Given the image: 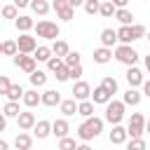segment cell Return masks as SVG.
<instances>
[{
	"label": "cell",
	"instance_id": "30",
	"mask_svg": "<svg viewBox=\"0 0 150 150\" xmlns=\"http://www.w3.org/2000/svg\"><path fill=\"white\" fill-rule=\"evenodd\" d=\"M30 56H33L35 61H45V63H47V61H49V56H52V49L42 45V47H35V52H33Z\"/></svg>",
	"mask_w": 150,
	"mask_h": 150
},
{
	"label": "cell",
	"instance_id": "14",
	"mask_svg": "<svg viewBox=\"0 0 150 150\" xmlns=\"http://www.w3.org/2000/svg\"><path fill=\"white\" fill-rule=\"evenodd\" d=\"M108 138H110V143L112 145H122L129 136H127V131H124V127H120V124H112V131L108 134Z\"/></svg>",
	"mask_w": 150,
	"mask_h": 150
},
{
	"label": "cell",
	"instance_id": "28",
	"mask_svg": "<svg viewBox=\"0 0 150 150\" xmlns=\"http://www.w3.org/2000/svg\"><path fill=\"white\" fill-rule=\"evenodd\" d=\"M38 16H45L47 12H49V2L47 0H30V5H28Z\"/></svg>",
	"mask_w": 150,
	"mask_h": 150
},
{
	"label": "cell",
	"instance_id": "46",
	"mask_svg": "<svg viewBox=\"0 0 150 150\" xmlns=\"http://www.w3.org/2000/svg\"><path fill=\"white\" fill-rule=\"evenodd\" d=\"M110 2H112V7H115V9H124V7L129 5V0H110Z\"/></svg>",
	"mask_w": 150,
	"mask_h": 150
},
{
	"label": "cell",
	"instance_id": "5",
	"mask_svg": "<svg viewBox=\"0 0 150 150\" xmlns=\"http://www.w3.org/2000/svg\"><path fill=\"white\" fill-rule=\"evenodd\" d=\"M127 136H131V138H143V131H145V117L141 115V112H134L131 117H129V124H127Z\"/></svg>",
	"mask_w": 150,
	"mask_h": 150
},
{
	"label": "cell",
	"instance_id": "10",
	"mask_svg": "<svg viewBox=\"0 0 150 150\" xmlns=\"http://www.w3.org/2000/svg\"><path fill=\"white\" fill-rule=\"evenodd\" d=\"M38 120H35V115L30 112V110H21L19 115H16V127L21 129V131H28V129H33V124H35Z\"/></svg>",
	"mask_w": 150,
	"mask_h": 150
},
{
	"label": "cell",
	"instance_id": "48",
	"mask_svg": "<svg viewBox=\"0 0 150 150\" xmlns=\"http://www.w3.org/2000/svg\"><path fill=\"white\" fill-rule=\"evenodd\" d=\"M141 87H143V94H141V96H150V82H148V80H143V84H141Z\"/></svg>",
	"mask_w": 150,
	"mask_h": 150
},
{
	"label": "cell",
	"instance_id": "49",
	"mask_svg": "<svg viewBox=\"0 0 150 150\" xmlns=\"http://www.w3.org/2000/svg\"><path fill=\"white\" fill-rule=\"evenodd\" d=\"M66 2H68V5H70V7H73V9H75V7H80V5H82V2H84V0H66Z\"/></svg>",
	"mask_w": 150,
	"mask_h": 150
},
{
	"label": "cell",
	"instance_id": "55",
	"mask_svg": "<svg viewBox=\"0 0 150 150\" xmlns=\"http://www.w3.org/2000/svg\"><path fill=\"white\" fill-rule=\"evenodd\" d=\"M0 54H2V49H0Z\"/></svg>",
	"mask_w": 150,
	"mask_h": 150
},
{
	"label": "cell",
	"instance_id": "26",
	"mask_svg": "<svg viewBox=\"0 0 150 150\" xmlns=\"http://www.w3.org/2000/svg\"><path fill=\"white\" fill-rule=\"evenodd\" d=\"M21 101H23L28 108H35V105L40 103V94H38V89H28V91H23Z\"/></svg>",
	"mask_w": 150,
	"mask_h": 150
},
{
	"label": "cell",
	"instance_id": "25",
	"mask_svg": "<svg viewBox=\"0 0 150 150\" xmlns=\"http://www.w3.org/2000/svg\"><path fill=\"white\" fill-rule=\"evenodd\" d=\"M28 77H30V84H33V89H38V87H45V82H47V73H45V70H38V68H35V70H33Z\"/></svg>",
	"mask_w": 150,
	"mask_h": 150
},
{
	"label": "cell",
	"instance_id": "41",
	"mask_svg": "<svg viewBox=\"0 0 150 150\" xmlns=\"http://www.w3.org/2000/svg\"><path fill=\"white\" fill-rule=\"evenodd\" d=\"M80 77H82V63H80V66L68 68V80H75V82H77Z\"/></svg>",
	"mask_w": 150,
	"mask_h": 150
},
{
	"label": "cell",
	"instance_id": "53",
	"mask_svg": "<svg viewBox=\"0 0 150 150\" xmlns=\"http://www.w3.org/2000/svg\"><path fill=\"white\" fill-rule=\"evenodd\" d=\"M54 2H66V0H54Z\"/></svg>",
	"mask_w": 150,
	"mask_h": 150
},
{
	"label": "cell",
	"instance_id": "11",
	"mask_svg": "<svg viewBox=\"0 0 150 150\" xmlns=\"http://www.w3.org/2000/svg\"><path fill=\"white\" fill-rule=\"evenodd\" d=\"M63 98H61V94L56 91V89H45L42 94H40V103L42 105H49V108H54V105H59Z\"/></svg>",
	"mask_w": 150,
	"mask_h": 150
},
{
	"label": "cell",
	"instance_id": "22",
	"mask_svg": "<svg viewBox=\"0 0 150 150\" xmlns=\"http://www.w3.org/2000/svg\"><path fill=\"white\" fill-rule=\"evenodd\" d=\"M141 98H143V96H141V91L129 87V89L124 91V96H122V103H124V105H138V103H141Z\"/></svg>",
	"mask_w": 150,
	"mask_h": 150
},
{
	"label": "cell",
	"instance_id": "44",
	"mask_svg": "<svg viewBox=\"0 0 150 150\" xmlns=\"http://www.w3.org/2000/svg\"><path fill=\"white\" fill-rule=\"evenodd\" d=\"M9 84H12V82H9V77H7V75H0V96H5V94H7Z\"/></svg>",
	"mask_w": 150,
	"mask_h": 150
},
{
	"label": "cell",
	"instance_id": "33",
	"mask_svg": "<svg viewBox=\"0 0 150 150\" xmlns=\"http://www.w3.org/2000/svg\"><path fill=\"white\" fill-rule=\"evenodd\" d=\"M19 112H21V108H19V103H14V101H7L5 108H2V115H5V117H16Z\"/></svg>",
	"mask_w": 150,
	"mask_h": 150
},
{
	"label": "cell",
	"instance_id": "18",
	"mask_svg": "<svg viewBox=\"0 0 150 150\" xmlns=\"http://www.w3.org/2000/svg\"><path fill=\"white\" fill-rule=\"evenodd\" d=\"M68 131H70V127H68L66 120H54V122H52V134H54L56 138H66Z\"/></svg>",
	"mask_w": 150,
	"mask_h": 150
},
{
	"label": "cell",
	"instance_id": "51",
	"mask_svg": "<svg viewBox=\"0 0 150 150\" xmlns=\"http://www.w3.org/2000/svg\"><path fill=\"white\" fill-rule=\"evenodd\" d=\"M75 150H91V145H89V143H80Z\"/></svg>",
	"mask_w": 150,
	"mask_h": 150
},
{
	"label": "cell",
	"instance_id": "24",
	"mask_svg": "<svg viewBox=\"0 0 150 150\" xmlns=\"http://www.w3.org/2000/svg\"><path fill=\"white\" fill-rule=\"evenodd\" d=\"M112 16H115L122 26H131V23H134V14H131L127 7H124V9H115V14H112Z\"/></svg>",
	"mask_w": 150,
	"mask_h": 150
},
{
	"label": "cell",
	"instance_id": "43",
	"mask_svg": "<svg viewBox=\"0 0 150 150\" xmlns=\"http://www.w3.org/2000/svg\"><path fill=\"white\" fill-rule=\"evenodd\" d=\"M131 30H134V35H136V40H141V38H145V26H141V23H131Z\"/></svg>",
	"mask_w": 150,
	"mask_h": 150
},
{
	"label": "cell",
	"instance_id": "19",
	"mask_svg": "<svg viewBox=\"0 0 150 150\" xmlns=\"http://www.w3.org/2000/svg\"><path fill=\"white\" fill-rule=\"evenodd\" d=\"M115 42H117L115 28H103V30H101V45H103V47H108V49H112V47H115Z\"/></svg>",
	"mask_w": 150,
	"mask_h": 150
},
{
	"label": "cell",
	"instance_id": "7",
	"mask_svg": "<svg viewBox=\"0 0 150 150\" xmlns=\"http://www.w3.org/2000/svg\"><path fill=\"white\" fill-rule=\"evenodd\" d=\"M14 66H16V68H21L23 73H28V75H30V73L35 70L38 61H35L30 54H19V52H16V54H14Z\"/></svg>",
	"mask_w": 150,
	"mask_h": 150
},
{
	"label": "cell",
	"instance_id": "31",
	"mask_svg": "<svg viewBox=\"0 0 150 150\" xmlns=\"http://www.w3.org/2000/svg\"><path fill=\"white\" fill-rule=\"evenodd\" d=\"M77 115L91 117V115H94V103H91V101H80V103H77Z\"/></svg>",
	"mask_w": 150,
	"mask_h": 150
},
{
	"label": "cell",
	"instance_id": "37",
	"mask_svg": "<svg viewBox=\"0 0 150 150\" xmlns=\"http://www.w3.org/2000/svg\"><path fill=\"white\" fill-rule=\"evenodd\" d=\"M75 148H77L75 138H70V136H66V138H59V150H75Z\"/></svg>",
	"mask_w": 150,
	"mask_h": 150
},
{
	"label": "cell",
	"instance_id": "47",
	"mask_svg": "<svg viewBox=\"0 0 150 150\" xmlns=\"http://www.w3.org/2000/svg\"><path fill=\"white\" fill-rule=\"evenodd\" d=\"M12 5H14L16 9H21V7H28V5H30V0H14Z\"/></svg>",
	"mask_w": 150,
	"mask_h": 150
},
{
	"label": "cell",
	"instance_id": "32",
	"mask_svg": "<svg viewBox=\"0 0 150 150\" xmlns=\"http://www.w3.org/2000/svg\"><path fill=\"white\" fill-rule=\"evenodd\" d=\"M61 61H63V66H66V68L80 66V52H68V54H66V56H63Z\"/></svg>",
	"mask_w": 150,
	"mask_h": 150
},
{
	"label": "cell",
	"instance_id": "4",
	"mask_svg": "<svg viewBox=\"0 0 150 150\" xmlns=\"http://www.w3.org/2000/svg\"><path fill=\"white\" fill-rule=\"evenodd\" d=\"M35 33H38V38H45V40H56L59 35H61V28H59V23H54V21H38L35 26Z\"/></svg>",
	"mask_w": 150,
	"mask_h": 150
},
{
	"label": "cell",
	"instance_id": "38",
	"mask_svg": "<svg viewBox=\"0 0 150 150\" xmlns=\"http://www.w3.org/2000/svg\"><path fill=\"white\" fill-rule=\"evenodd\" d=\"M98 14H101V16H105V19H110V16L115 14V7H112V2H101V7H98Z\"/></svg>",
	"mask_w": 150,
	"mask_h": 150
},
{
	"label": "cell",
	"instance_id": "35",
	"mask_svg": "<svg viewBox=\"0 0 150 150\" xmlns=\"http://www.w3.org/2000/svg\"><path fill=\"white\" fill-rule=\"evenodd\" d=\"M0 49H2L5 56H14L16 54V42L14 40H5V42H0Z\"/></svg>",
	"mask_w": 150,
	"mask_h": 150
},
{
	"label": "cell",
	"instance_id": "36",
	"mask_svg": "<svg viewBox=\"0 0 150 150\" xmlns=\"http://www.w3.org/2000/svg\"><path fill=\"white\" fill-rule=\"evenodd\" d=\"M82 7H84V12H87V14H98L101 0H84V2H82Z\"/></svg>",
	"mask_w": 150,
	"mask_h": 150
},
{
	"label": "cell",
	"instance_id": "39",
	"mask_svg": "<svg viewBox=\"0 0 150 150\" xmlns=\"http://www.w3.org/2000/svg\"><path fill=\"white\" fill-rule=\"evenodd\" d=\"M0 16H5V19H16V7H14V5L0 7Z\"/></svg>",
	"mask_w": 150,
	"mask_h": 150
},
{
	"label": "cell",
	"instance_id": "50",
	"mask_svg": "<svg viewBox=\"0 0 150 150\" xmlns=\"http://www.w3.org/2000/svg\"><path fill=\"white\" fill-rule=\"evenodd\" d=\"M5 127H7V117L0 112V131H5Z\"/></svg>",
	"mask_w": 150,
	"mask_h": 150
},
{
	"label": "cell",
	"instance_id": "40",
	"mask_svg": "<svg viewBox=\"0 0 150 150\" xmlns=\"http://www.w3.org/2000/svg\"><path fill=\"white\" fill-rule=\"evenodd\" d=\"M148 145H145V141L143 138H131L129 143H127V150H145Z\"/></svg>",
	"mask_w": 150,
	"mask_h": 150
},
{
	"label": "cell",
	"instance_id": "42",
	"mask_svg": "<svg viewBox=\"0 0 150 150\" xmlns=\"http://www.w3.org/2000/svg\"><path fill=\"white\" fill-rule=\"evenodd\" d=\"M61 66H63V61H61V59H56V56H49V61H47V68H49L52 73H56Z\"/></svg>",
	"mask_w": 150,
	"mask_h": 150
},
{
	"label": "cell",
	"instance_id": "27",
	"mask_svg": "<svg viewBox=\"0 0 150 150\" xmlns=\"http://www.w3.org/2000/svg\"><path fill=\"white\" fill-rule=\"evenodd\" d=\"M7 101H14V103H19L21 101V96H23V87L21 84H9V89H7Z\"/></svg>",
	"mask_w": 150,
	"mask_h": 150
},
{
	"label": "cell",
	"instance_id": "29",
	"mask_svg": "<svg viewBox=\"0 0 150 150\" xmlns=\"http://www.w3.org/2000/svg\"><path fill=\"white\" fill-rule=\"evenodd\" d=\"M59 108H61V112H63L66 117H70V115H75V112H77V103H75L73 98L61 101V103H59Z\"/></svg>",
	"mask_w": 150,
	"mask_h": 150
},
{
	"label": "cell",
	"instance_id": "52",
	"mask_svg": "<svg viewBox=\"0 0 150 150\" xmlns=\"http://www.w3.org/2000/svg\"><path fill=\"white\" fill-rule=\"evenodd\" d=\"M0 150H9V143L5 138H0Z\"/></svg>",
	"mask_w": 150,
	"mask_h": 150
},
{
	"label": "cell",
	"instance_id": "16",
	"mask_svg": "<svg viewBox=\"0 0 150 150\" xmlns=\"http://www.w3.org/2000/svg\"><path fill=\"white\" fill-rule=\"evenodd\" d=\"M115 35H117V42H122V45H131L136 40L131 26H120V30H115Z\"/></svg>",
	"mask_w": 150,
	"mask_h": 150
},
{
	"label": "cell",
	"instance_id": "45",
	"mask_svg": "<svg viewBox=\"0 0 150 150\" xmlns=\"http://www.w3.org/2000/svg\"><path fill=\"white\" fill-rule=\"evenodd\" d=\"M54 77H56L59 82H66V80H68V68H66V66H61V68L54 73Z\"/></svg>",
	"mask_w": 150,
	"mask_h": 150
},
{
	"label": "cell",
	"instance_id": "15",
	"mask_svg": "<svg viewBox=\"0 0 150 150\" xmlns=\"http://www.w3.org/2000/svg\"><path fill=\"white\" fill-rule=\"evenodd\" d=\"M14 148L16 150H30L33 148V136L26 134V131H19L16 138H14Z\"/></svg>",
	"mask_w": 150,
	"mask_h": 150
},
{
	"label": "cell",
	"instance_id": "34",
	"mask_svg": "<svg viewBox=\"0 0 150 150\" xmlns=\"http://www.w3.org/2000/svg\"><path fill=\"white\" fill-rule=\"evenodd\" d=\"M101 87H103V89H105L110 96H112V94H117V80H115V77H110V75H108V77H103Z\"/></svg>",
	"mask_w": 150,
	"mask_h": 150
},
{
	"label": "cell",
	"instance_id": "6",
	"mask_svg": "<svg viewBox=\"0 0 150 150\" xmlns=\"http://www.w3.org/2000/svg\"><path fill=\"white\" fill-rule=\"evenodd\" d=\"M14 42H16V52H19V54H33V52H35V47H38L35 38H33V35H28V33H21V35H19V40H14Z\"/></svg>",
	"mask_w": 150,
	"mask_h": 150
},
{
	"label": "cell",
	"instance_id": "12",
	"mask_svg": "<svg viewBox=\"0 0 150 150\" xmlns=\"http://www.w3.org/2000/svg\"><path fill=\"white\" fill-rule=\"evenodd\" d=\"M54 9H56V16L61 21H70L75 16V9L68 5V2H54Z\"/></svg>",
	"mask_w": 150,
	"mask_h": 150
},
{
	"label": "cell",
	"instance_id": "20",
	"mask_svg": "<svg viewBox=\"0 0 150 150\" xmlns=\"http://www.w3.org/2000/svg\"><path fill=\"white\" fill-rule=\"evenodd\" d=\"M49 49H52V56H56V59H63V56L70 52V47H68L66 40H54V45H52Z\"/></svg>",
	"mask_w": 150,
	"mask_h": 150
},
{
	"label": "cell",
	"instance_id": "17",
	"mask_svg": "<svg viewBox=\"0 0 150 150\" xmlns=\"http://www.w3.org/2000/svg\"><path fill=\"white\" fill-rule=\"evenodd\" d=\"M89 96H91V103H101V105H105V103L112 98V96H110V94H108L101 84H98V87H94V91H91Z\"/></svg>",
	"mask_w": 150,
	"mask_h": 150
},
{
	"label": "cell",
	"instance_id": "21",
	"mask_svg": "<svg viewBox=\"0 0 150 150\" xmlns=\"http://www.w3.org/2000/svg\"><path fill=\"white\" fill-rule=\"evenodd\" d=\"M110 59H112V49H108V47H98V49H94V63L103 66V63H108Z\"/></svg>",
	"mask_w": 150,
	"mask_h": 150
},
{
	"label": "cell",
	"instance_id": "2",
	"mask_svg": "<svg viewBox=\"0 0 150 150\" xmlns=\"http://www.w3.org/2000/svg\"><path fill=\"white\" fill-rule=\"evenodd\" d=\"M112 56H115L120 63H124V66L129 68V66H136V61H138V56H141V54H138L131 45H117V47H115V52H112Z\"/></svg>",
	"mask_w": 150,
	"mask_h": 150
},
{
	"label": "cell",
	"instance_id": "23",
	"mask_svg": "<svg viewBox=\"0 0 150 150\" xmlns=\"http://www.w3.org/2000/svg\"><path fill=\"white\" fill-rule=\"evenodd\" d=\"M14 23H16V30H21V33H28V30L35 26V21H33L30 16H26V14L16 16V19H14Z\"/></svg>",
	"mask_w": 150,
	"mask_h": 150
},
{
	"label": "cell",
	"instance_id": "9",
	"mask_svg": "<svg viewBox=\"0 0 150 150\" xmlns=\"http://www.w3.org/2000/svg\"><path fill=\"white\" fill-rule=\"evenodd\" d=\"M124 77H127V82H129V87H131V89L141 87V84H143V80H145V77H143V70H141V68H136V66H129Z\"/></svg>",
	"mask_w": 150,
	"mask_h": 150
},
{
	"label": "cell",
	"instance_id": "1",
	"mask_svg": "<svg viewBox=\"0 0 150 150\" xmlns=\"http://www.w3.org/2000/svg\"><path fill=\"white\" fill-rule=\"evenodd\" d=\"M101 131H103V120L101 117H84V122L77 127V136H80V141L82 143H89L91 138H96V136H101Z\"/></svg>",
	"mask_w": 150,
	"mask_h": 150
},
{
	"label": "cell",
	"instance_id": "3",
	"mask_svg": "<svg viewBox=\"0 0 150 150\" xmlns=\"http://www.w3.org/2000/svg\"><path fill=\"white\" fill-rule=\"evenodd\" d=\"M124 103L122 101H115V98H110L108 103H105V122H110V124H120L122 122V117H124Z\"/></svg>",
	"mask_w": 150,
	"mask_h": 150
},
{
	"label": "cell",
	"instance_id": "8",
	"mask_svg": "<svg viewBox=\"0 0 150 150\" xmlns=\"http://www.w3.org/2000/svg\"><path fill=\"white\" fill-rule=\"evenodd\" d=\"M89 94H91V87L84 80H77L73 84V101H89Z\"/></svg>",
	"mask_w": 150,
	"mask_h": 150
},
{
	"label": "cell",
	"instance_id": "54",
	"mask_svg": "<svg viewBox=\"0 0 150 150\" xmlns=\"http://www.w3.org/2000/svg\"><path fill=\"white\" fill-rule=\"evenodd\" d=\"M101 2H110V0H101Z\"/></svg>",
	"mask_w": 150,
	"mask_h": 150
},
{
	"label": "cell",
	"instance_id": "13",
	"mask_svg": "<svg viewBox=\"0 0 150 150\" xmlns=\"http://www.w3.org/2000/svg\"><path fill=\"white\" fill-rule=\"evenodd\" d=\"M33 134H35V138H47L49 134H52V122H47V120H40V122H35L33 124Z\"/></svg>",
	"mask_w": 150,
	"mask_h": 150
}]
</instances>
